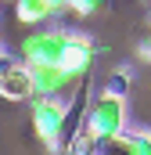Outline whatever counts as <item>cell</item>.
<instances>
[{
	"label": "cell",
	"instance_id": "cell-3",
	"mask_svg": "<svg viewBox=\"0 0 151 155\" xmlns=\"http://www.w3.org/2000/svg\"><path fill=\"white\" fill-rule=\"evenodd\" d=\"M29 112H33V130H36V137L43 144H50L54 152L65 144V123H69V101H61V97H50V101H43V97H33L29 101Z\"/></svg>",
	"mask_w": 151,
	"mask_h": 155
},
{
	"label": "cell",
	"instance_id": "cell-11",
	"mask_svg": "<svg viewBox=\"0 0 151 155\" xmlns=\"http://www.w3.org/2000/svg\"><path fill=\"white\" fill-rule=\"evenodd\" d=\"M76 15H94V11H104V4H97V0H86V4H72Z\"/></svg>",
	"mask_w": 151,
	"mask_h": 155
},
{
	"label": "cell",
	"instance_id": "cell-4",
	"mask_svg": "<svg viewBox=\"0 0 151 155\" xmlns=\"http://www.w3.org/2000/svg\"><path fill=\"white\" fill-rule=\"evenodd\" d=\"M29 76H33V97H43V101L76 90V79L69 76L61 65H33Z\"/></svg>",
	"mask_w": 151,
	"mask_h": 155
},
{
	"label": "cell",
	"instance_id": "cell-6",
	"mask_svg": "<svg viewBox=\"0 0 151 155\" xmlns=\"http://www.w3.org/2000/svg\"><path fill=\"white\" fill-rule=\"evenodd\" d=\"M0 97L4 101H33V76L22 61L0 76Z\"/></svg>",
	"mask_w": 151,
	"mask_h": 155
},
{
	"label": "cell",
	"instance_id": "cell-2",
	"mask_svg": "<svg viewBox=\"0 0 151 155\" xmlns=\"http://www.w3.org/2000/svg\"><path fill=\"white\" fill-rule=\"evenodd\" d=\"M69 40H72V33H65V29H40V33H33V36H25L18 43V61L25 69L61 65V54L69 51Z\"/></svg>",
	"mask_w": 151,
	"mask_h": 155
},
{
	"label": "cell",
	"instance_id": "cell-13",
	"mask_svg": "<svg viewBox=\"0 0 151 155\" xmlns=\"http://www.w3.org/2000/svg\"><path fill=\"white\" fill-rule=\"evenodd\" d=\"M140 58H148V61H151V33L140 40Z\"/></svg>",
	"mask_w": 151,
	"mask_h": 155
},
{
	"label": "cell",
	"instance_id": "cell-10",
	"mask_svg": "<svg viewBox=\"0 0 151 155\" xmlns=\"http://www.w3.org/2000/svg\"><path fill=\"white\" fill-rule=\"evenodd\" d=\"M97 155H130V134H122V137H115V141L97 144Z\"/></svg>",
	"mask_w": 151,
	"mask_h": 155
},
{
	"label": "cell",
	"instance_id": "cell-9",
	"mask_svg": "<svg viewBox=\"0 0 151 155\" xmlns=\"http://www.w3.org/2000/svg\"><path fill=\"white\" fill-rule=\"evenodd\" d=\"M130 155H151V130H133L130 134Z\"/></svg>",
	"mask_w": 151,
	"mask_h": 155
},
{
	"label": "cell",
	"instance_id": "cell-1",
	"mask_svg": "<svg viewBox=\"0 0 151 155\" xmlns=\"http://www.w3.org/2000/svg\"><path fill=\"white\" fill-rule=\"evenodd\" d=\"M83 126L94 134L97 144L122 137V134H126V101H122V97H108V94H97V97L90 101V108H86Z\"/></svg>",
	"mask_w": 151,
	"mask_h": 155
},
{
	"label": "cell",
	"instance_id": "cell-7",
	"mask_svg": "<svg viewBox=\"0 0 151 155\" xmlns=\"http://www.w3.org/2000/svg\"><path fill=\"white\" fill-rule=\"evenodd\" d=\"M61 11H72V4H58V0H18V7H14L18 22H25V25L47 22V18H54Z\"/></svg>",
	"mask_w": 151,
	"mask_h": 155
},
{
	"label": "cell",
	"instance_id": "cell-12",
	"mask_svg": "<svg viewBox=\"0 0 151 155\" xmlns=\"http://www.w3.org/2000/svg\"><path fill=\"white\" fill-rule=\"evenodd\" d=\"M14 65H18V61H14V58H11V54H7V47H4V43H0V76H4V72H7V69H14Z\"/></svg>",
	"mask_w": 151,
	"mask_h": 155
},
{
	"label": "cell",
	"instance_id": "cell-14",
	"mask_svg": "<svg viewBox=\"0 0 151 155\" xmlns=\"http://www.w3.org/2000/svg\"><path fill=\"white\" fill-rule=\"evenodd\" d=\"M54 155H69V152H65V148H58V152H54Z\"/></svg>",
	"mask_w": 151,
	"mask_h": 155
},
{
	"label": "cell",
	"instance_id": "cell-5",
	"mask_svg": "<svg viewBox=\"0 0 151 155\" xmlns=\"http://www.w3.org/2000/svg\"><path fill=\"white\" fill-rule=\"evenodd\" d=\"M94 54H97V47H94V40L83 36V33H72L69 40V51L61 54V69L76 79V83H83L86 72H90V65H94Z\"/></svg>",
	"mask_w": 151,
	"mask_h": 155
},
{
	"label": "cell",
	"instance_id": "cell-8",
	"mask_svg": "<svg viewBox=\"0 0 151 155\" xmlns=\"http://www.w3.org/2000/svg\"><path fill=\"white\" fill-rule=\"evenodd\" d=\"M130 90H133V76H130V69H115L104 76V87H101V94H108V97H130Z\"/></svg>",
	"mask_w": 151,
	"mask_h": 155
}]
</instances>
